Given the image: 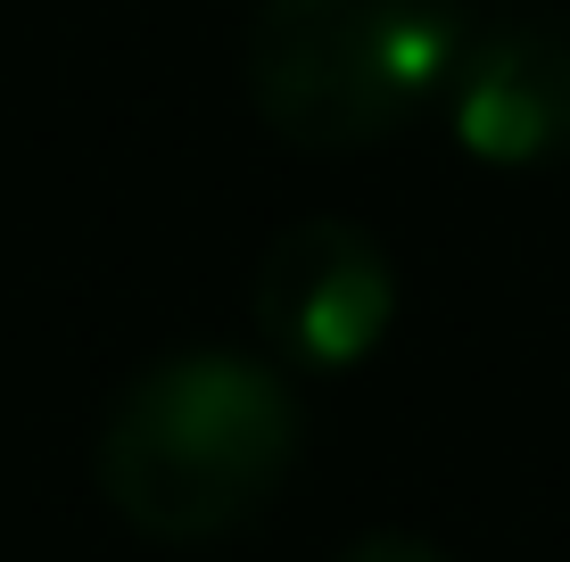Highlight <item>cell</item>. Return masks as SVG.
<instances>
[{
    "label": "cell",
    "mask_w": 570,
    "mask_h": 562,
    "mask_svg": "<svg viewBox=\"0 0 570 562\" xmlns=\"http://www.w3.org/2000/svg\"><path fill=\"white\" fill-rule=\"evenodd\" d=\"M340 562H455V554H439L430 538H405V530H364L356 546H340Z\"/></svg>",
    "instance_id": "cell-5"
},
{
    "label": "cell",
    "mask_w": 570,
    "mask_h": 562,
    "mask_svg": "<svg viewBox=\"0 0 570 562\" xmlns=\"http://www.w3.org/2000/svg\"><path fill=\"white\" fill-rule=\"evenodd\" d=\"M306 447V414L273 364L240 347H183L116 390L91 472L125 530L199 546L273 505Z\"/></svg>",
    "instance_id": "cell-1"
},
{
    "label": "cell",
    "mask_w": 570,
    "mask_h": 562,
    "mask_svg": "<svg viewBox=\"0 0 570 562\" xmlns=\"http://www.w3.org/2000/svg\"><path fill=\"white\" fill-rule=\"evenodd\" d=\"M248 306L289 373H356L397 323V265L381 231L347 216H306L257 257Z\"/></svg>",
    "instance_id": "cell-3"
},
{
    "label": "cell",
    "mask_w": 570,
    "mask_h": 562,
    "mask_svg": "<svg viewBox=\"0 0 570 562\" xmlns=\"http://www.w3.org/2000/svg\"><path fill=\"white\" fill-rule=\"evenodd\" d=\"M446 125H455L463 158L504 174L570 158V42L554 26L471 33L455 83H446Z\"/></svg>",
    "instance_id": "cell-4"
},
{
    "label": "cell",
    "mask_w": 570,
    "mask_h": 562,
    "mask_svg": "<svg viewBox=\"0 0 570 562\" xmlns=\"http://www.w3.org/2000/svg\"><path fill=\"white\" fill-rule=\"evenodd\" d=\"M463 50V0H265L248 26V100L289 149L356 158L446 100Z\"/></svg>",
    "instance_id": "cell-2"
}]
</instances>
